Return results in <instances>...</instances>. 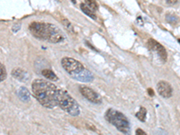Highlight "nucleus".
<instances>
[{
	"mask_svg": "<svg viewBox=\"0 0 180 135\" xmlns=\"http://www.w3.org/2000/svg\"><path fill=\"white\" fill-rule=\"evenodd\" d=\"M73 78H75L78 81H81V82H92L94 80V75L88 69L85 68L80 73H78L75 77H73Z\"/></svg>",
	"mask_w": 180,
	"mask_h": 135,
	"instance_id": "nucleus-9",
	"label": "nucleus"
},
{
	"mask_svg": "<svg viewBox=\"0 0 180 135\" xmlns=\"http://www.w3.org/2000/svg\"><path fill=\"white\" fill-rule=\"evenodd\" d=\"M177 2H178V0H167V3L168 5H171V6L176 5Z\"/></svg>",
	"mask_w": 180,
	"mask_h": 135,
	"instance_id": "nucleus-18",
	"label": "nucleus"
},
{
	"mask_svg": "<svg viewBox=\"0 0 180 135\" xmlns=\"http://www.w3.org/2000/svg\"><path fill=\"white\" fill-rule=\"evenodd\" d=\"M147 45L151 50L154 51V52H156L158 54V56L160 57V59L162 60V62L167 61V51H166L165 48L160 43H158V41H156L153 39H150L149 41H148Z\"/></svg>",
	"mask_w": 180,
	"mask_h": 135,
	"instance_id": "nucleus-7",
	"label": "nucleus"
},
{
	"mask_svg": "<svg viewBox=\"0 0 180 135\" xmlns=\"http://www.w3.org/2000/svg\"><path fill=\"white\" fill-rule=\"evenodd\" d=\"M20 25H21L20 24H19L18 25H17V24H15V27L13 28V31H14L15 33V32H17V30H19V29H20Z\"/></svg>",
	"mask_w": 180,
	"mask_h": 135,
	"instance_id": "nucleus-20",
	"label": "nucleus"
},
{
	"mask_svg": "<svg viewBox=\"0 0 180 135\" xmlns=\"http://www.w3.org/2000/svg\"><path fill=\"white\" fill-rule=\"evenodd\" d=\"M85 2H86V5L93 11H96V10L98 9V6L95 0H85Z\"/></svg>",
	"mask_w": 180,
	"mask_h": 135,
	"instance_id": "nucleus-15",
	"label": "nucleus"
},
{
	"mask_svg": "<svg viewBox=\"0 0 180 135\" xmlns=\"http://www.w3.org/2000/svg\"><path fill=\"white\" fill-rule=\"evenodd\" d=\"M61 65L67 73L70 75L72 78L78 75V73H80V72L85 69L83 64L80 63L78 60L72 59V58H68V57L63 58L61 59Z\"/></svg>",
	"mask_w": 180,
	"mask_h": 135,
	"instance_id": "nucleus-5",
	"label": "nucleus"
},
{
	"mask_svg": "<svg viewBox=\"0 0 180 135\" xmlns=\"http://www.w3.org/2000/svg\"><path fill=\"white\" fill-rule=\"evenodd\" d=\"M6 78V70L5 66L0 62V82H2Z\"/></svg>",
	"mask_w": 180,
	"mask_h": 135,
	"instance_id": "nucleus-16",
	"label": "nucleus"
},
{
	"mask_svg": "<svg viewBox=\"0 0 180 135\" xmlns=\"http://www.w3.org/2000/svg\"><path fill=\"white\" fill-rule=\"evenodd\" d=\"M32 90L37 101L44 107L54 108L58 106L61 89L54 84L43 79H35Z\"/></svg>",
	"mask_w": 180,
	"mask_h": 135,
	"instance_id": "nucleus-1",
	"label": "nucleus"
},
{
	"mask_svg": "<svg viewBox=\"0 0 180 135\" xmlns=\"http://www.w3.org/2000/svg\"><path fill=\"white\" fill-rule=\"evenodd\" d=\"M136 134H143V135H145L146 133H145V132L142 131L141 129H137V130H136Z\"/></svg>",
	"mask_w": 180,
	"mask_h": 135,
	"instance_id": "nucleus-19",
	"label": "nucleus"
},
{
	"mask_svg": "<svg viewBox=\"0 0 180 135\" xmlns=\"http://www.w3.org/2000/svg\"><path fill=\"white\" fill-rule=\"evenodd\" d=\"M12 76L15 78L18 79L20 81L23 82H27L30 79V76L28 74V72L22 69H14L12 71Z\"/></svg>",
	"mask_w": 180,
	"mask_h": 135,
	"instance_id": "nucleus-10",
	"label": "nucleus"
},
{
	"mask_svg": "<svg viewBox=\"0 0 180 135\" xmlns=\"http://www.w3.org/2000/svg\"><path fill=\"white\" fill-rule=\"evenodd\" d=\"M80 8H81V10L83 11L84 14H86L87 15H88V16L91 17L92 19H94V20H97V15H95V13L93 12V10H91L86 4H81V5H80Z\"/></svg>",
	"mask_w": 180,
	"mask_h": 135,
	"instance_id": "nucleus-13",
	"label": "nucleus"
},
{
	"mask_svg": "<svg viewBox=\"0 0 180 135\" xmlns=\"http://www.w3.org/2000/svg\"><path fill=\"white\" fill-rule=\"evenodd\" d=\"M79 91L81 93V95L85 98H87L88 101H90L91 103L97 104V105H99V104L102 103L101 97L97 94V93L95 92L93 89H91L90 87H88L86 86H80Z\"/></svg>",
	"mask_w": 180,
	"mask_h": 135,
	"instance_id": "nucleus-6",
	"label": "nucleus"
},
{
	"mask_svg": "<svg viewBox=\"0 0 180 135\" xmlns=\"http://www.w3.org/2000/svg\"><path fill=\"white\" fill-rule=\"evenodd\" d=\"M157 91L158 95L164 98H169L173 95V88L167 81H160L157 85Z\"/></svg>",
	"mask_w": 180,
	"mask_h": 135,
	"instance_id": "nucleus-8",
	"label": "nucleus"
},
{
	"mask_svg": "<svg viewBox=\"0 0 180 135\" xmlns=\"http://www.w3.org/2000/svg\"><path fill=\"white\" fill-rule=\"evenodd\" d=\"M148 92H149V94H150L151 96H153V90H152L151 88H149V89H148Z\"/></svg>",
	"mask_w": 180,
	"mask_h": 135,
	"instance_id": "nucleus-21",
	"label": "nucleus"
},
{
	"mask_svg": "<svg viewBox=\"0 0 180 135\" xmlns=\"http://www.w3.org/2000/svg\"><path fill=\"white\" fill-rule=\"evenodd\" d=\"M147 115V111L144 107H141V110L136 113V117L138 118L141 122H145Z\"/></svg>",
	"mask_w": 180,
	"mask_h": 135,
	"instance_id": "nucleus-14",
	"label": "nucleus"
},
{
	"mask_svg": "<svg viewBox=\"0 0 180 135\" xmlns=\"http://www.w3.org/2000/svg\"><path fill=\"white\" fill-rule=\"evenodd\" d=\"M72 1V3H74V4H76V0H71Z\"/></svg>",
	"mask_w": 180,
	"mask_h": 135,
	"instance_id": "nucleus-22",
	"label": "nucleus"
},
{
	"mask_svg": "<svg viewBox=\"0 0 180 135\" xmlns=\"http://www.w3.org/2000/svg\"><path fill=\"white\" fill-rule=\"evenodd\" d=\"M166 19H167V21L168 23L173 24H176V22H177V17L173 15H167Z\"/></svg>",
	"mask_w": 180,
	"mask_h": 135,
	"instance_id": "nucleus-17",
	"label": "nucleus"
},
{
	"mask_svg": "<svg viewBox=\"0 0 180 135\" xmlns=\"http://www.w3.org/2000/svg\"><path fill=\"white\" fill-rule=\"evenodd\" d=\"M41 75L43 77H45L47 79H50L51 81H57L58 80V77L56 76V74L50 69H42L41 70Z\"/></svg>",
	"mask_w": 180,
	"mask_h": 135,
	"instance_id": "nucleus-12",
	"label": "nucleus"
},
{
	"mask_svg": "<svg viewBox=\"0 0 180 135\" xmlns=\"http://www.w3.org/2000/svg\"><path fill=\"white\" fill-rule=\"evenodd\" d=\"M58 106L64 110L66 113H68L69 115L72 116H78L80 113L79 106L78 105V103L76 100L74 99L68 92L65 90L61 89L60 91V100Z\"/></svg>",
	"mask_w": 180,
	"mask_h": 135,
	"instance_id": "nucleus-4",
	"label": "nucleus"
},
{
	"mask_svg": "<svg viewBox=\"0 0 180 135\" xmlns=\"http://www.w3.org/2000/svg\"><path fill=\"white\" fill-rule=\"evenodd\" d=\"M17 95H18V97L20 98L21 101L23 102H29L30 99H31V96H30V93L29 91L27 90V88L22 87H20L17 91Z\"/></svg>",
	"mask_w": 180,
	"mask_h": 135,
	"instance_id": "nucleus-11",
	"label": "nucleus"
},
{
	"mask_svg": "<svg viewBox=\"0 0 180 135\" xmlns=\"http://www.w3.org/2000/svg\"><path fill=\"white\" fill-rule=\"evenodd\" d=\"M104 118L109 123L114 125L119 132L125 134L130 133V122L123 113L110 108L105 112Z\"/></svg>",
	"mask_w": 180,
	"mask_h": 135,
	"instance_id": "nucleus-3",
	"label": "nucleus"
},
{
	"mask_svg": "<svg viewBox=\"0 0 180 135\" xmlns=\"http://www.w3.org/2000/svg\"><path fill=\"white\" fill-rule=\"evenodd\" d=\"M29 30L37 39L44 40L51 43H61L65 40V36L61 30L51 24L34 22L30 24Z\"/></svg>",
	"mask_w": 180,
	"mask_h": 135,
	"instance_id": "nucleus-2",
	"label": "nucleus"
}]
</instances>
